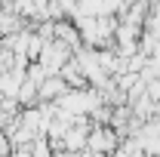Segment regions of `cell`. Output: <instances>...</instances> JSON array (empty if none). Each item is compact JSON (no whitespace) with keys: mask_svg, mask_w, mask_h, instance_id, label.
I'll list each match as a JSON object with an SVG mask.
<instances>
[{"mask_svg":"<svg viewBox=\"0 0 160 157\" xmlns=\"http://www.w3.org/2000/svg\"><path fill=\"white\" fill-rule=\"evenodd\" d=\"M120 145V136L111 123H96L86 136V148L89 151H99V154H111L114 148Z\"/></svg>","mask_w":160,"mask_h":157,"instance_id":"obj_1","label":"cell"},{"mask_svg":"<svg viewBox=\"0 0 160 157\" xmlns=\"http://www.w3.org/2000/svg\"><path fill=\"white\" fill-rule=\"evenodd\" d=\"M68 93V83L65 80H46L43 83V99H62Z\"/></svg>","mask_w":160,"mask_h":157,"instance_id":"obj_2","label":"cell"}]
</instances>
